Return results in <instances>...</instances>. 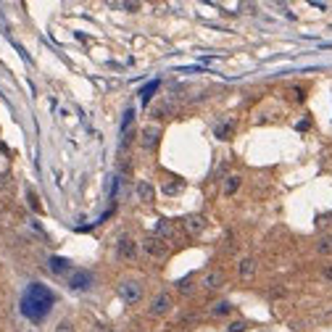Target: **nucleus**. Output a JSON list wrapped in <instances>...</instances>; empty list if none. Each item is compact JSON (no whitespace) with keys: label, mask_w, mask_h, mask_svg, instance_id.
<instances>
[{"label":"nucleus","mask_w":332,"mask_h":332,"mask_svg":"<svg viewBox=\"0 0 332 332\" xmlns=\"http://www.w3.org/2000/svg\"><path fill=\"white\" fill-rule=\"evenodd\" d=\"M53 303H56V295H53L45 285L35 282V285H29L27 293L21 295V314H24L29 322H42L45 316L50 314Z\"/></svg>","instance_id":"f257e3e1"},{"label":"nucleus","mask_w":332,"mask_h":332,"mask_svg":"<svg viewBox=\"0 0 332 332\" xmlns=\"http://www.w3.org/2000/svg\"><path fill=\"white\" fill-rule=\"evenodd\" d=\"M119 295H121V300H124V303H129V306L140 303V300H143V285L135 282V280H124V282L119 285Z\"/></svg>","instance_id":"f03ea898"},{"label":"nucleus","mask_w":332,"mask_h":332,"mask_svg":"<svg viewBox=\"0 0 332 332\" xmlns=\"http://www.w3.org/2000/svg\"><path fill=\"white\" fill-rule=\"evenodd\" d=\"M140 248L148 253V256H153V258H164L166 256V240H161V237H156V235H150V237H145V240L140 243Z\"/></svg>","instance_id":"7ed1b4c3"},{"label":"nucleus","mask_w":332,"mask_h":332,"mask_svg":"<svg viewBox=\"0 0 332 332\" xmlns=\"http://www.w3.org/2000/svg\"><path fill=\"white\" fill-rule=\"evenodd\" d=\"M137 251H140V245H137L132 237H119V243H116V253L121 258H127V261H132V258H137Z\"/></svg>","instance_id":"20e7f679"},{"label":"nucleus","mask_w":332,"mask_h":332,"mask_svg":"<svg viewBox=\"0 0 332 332\" xmlns=\"http://www.w3.org/2000/svg\"><path fill=\"white\" fill-rule=\"evenodd\" d=\"M69 288H72V290H90L92 288V274L84 272V269L74 272L72 277H69Z\"/></svg>","instance_id":"39448f33"},{"label":"nucleus","mask_w":332,"mask_h":332,"mask_svg":"<svg viewBox=\"0 0 332 332\" xmlns=\"http://www.w3.org/2000/svg\"><path fill=\"white\" fill-rule=\"evenodd\" d=\"M169 308H172V295L158 293V295L153 298V303H150V314L153 316H164V314H169Z\"/></svg>","instance_id":"423d86ee"},{"label":"nucleus","mask_w":332,"mask_h":332,"mask_svg":"<svg viewBox=\"0 0 332 332\" xmlns=\"http://www.w3.org/2000/svg\"><path fill=\"white\" fill-rule=\"evenodd\" d=\"M206 216H200V214H190L187 219H184V229H187L190 235H200L206 229Z\"/></svg>","instance_id":"0eeeda50"},{"label":"nucleus","mask_w":332,"mask_h":332,"mask_svg":"<svg viewBox=\"0 0 332 332\" xmlns=\"http://www.w3.org/2000/svg\"><path fill=\"white\" fill-rule=\"evenodd\" d=\"M158 137H161V129L158 127H145L143 129V148H156Z\"/></svg>","instance_id":"6e6552de"},{"label":"nucleus","mask_w":332,"mask_h":332,"mask_svg":"<svg viewBox=\"0 0 332 332\" xmlns=\"http://www.w3.org/2000/svg\"><path fill=\"white\" fill-rule=\"evenodd\" d=\"M137 198H140L143 203H153V198H156L153 184L150 182H137Z\"/></svg>","instance_id":"1a4fd4ad"},{"label":"nucleus","mask_w":332,"mask_h":332,"mask_svg":"<svg viewBox=\"0 0 332 332\" xmlns=\"http://www.w3.org/2000/svg\"><path fill=\"white\" fill-rule=\"evenodd\" d=\"M221 282H224V274H221V272H208V274L203 277V282H200V285H203L206 290H216Z\"/></svg>","instance_id":"9d476101"},{"label":"nucleus","mask_w":332,"mask_h":332,"mask_svg":"<svg viewBox=\"0 0 332 332\" xmlns=\"http://www.w3.org/2000/svg\"><path fill=\"white\" fill-rule=\"evenodd\" d=\"M237 272H240L243 280H251V277L256 274V261H253V258H243L240 266H237Z\"/></svg>","instance_id":"9b49d317"},{"label":"nucleus","mask_w":332,"mask_h":332,"mask_svg":"<svg viewBox=\"0 0 332 332\" xmlns=\"http://www.w3.org/2000/svg\"><path fill=\"white\" fill-rule=\"evenodd\" d=\"M174 235V229H172V224L169 221H156V237H161V240H166V237H172Z\"/></svg>","instance_id":"f8f14e48"},{"label":"nucleus","mask_w":332,"mask_h":332,"mask_svg":"<svg viewBox=\"0 0 332 332\" xmlns=\"http://www.w3.org/2000/svg\"><path fill=\"white\" fill-rule=\"evenodd\" d=\"M240 174H232V177H227V182H224V192L227 195H235L237 192V187H240Z\"/></svg>","instance_id":"ddd939ff"},{"label":"nucleus","mask_w":332,"mask_h":332,"mask_svg":"<svg viewBox=\"0 0 332 332\" xmlns=\"http://www.w3.org/2000/svg\"><path fill=\"white\" fill-rule=\"evenodd\" d=\"M216 137H219V140H227L229 135H232V121H221V124H216Z\"/></svg>","instance_id":"4468645a"},{"label":"nucleus","mask_w":332,"mask_h":332,"mask_svg":"<svg viewBox=\"0 0 332 332\" xmlns=\"http://www.w3.org/2000/svg\"><path fill=\"white\" fill-rule=\"evenodd\" d=\"M69 266H72V264H69L66 258H58V256H53V258H50V269H53L56 274H64Z\"/></svg>","instance_id":"2eb2a0df"},{"label":"nucleus","mask_w":332,"mask_h":332,"mask_svg":"<svg viewBox=\"0 0 332 332\" xmlns=\"http://www.w3.org/2000/svg\"><path fill=\"white\" fill-rule=\"evenodd\" d=\"M316 251H319V253H324V256H332V235L322 237V240L316 243Z\"/></svg>","instance_id":"dca6fc26"},{"label":"nucleus","mask_w":332,"mask_h":332,"mask_svg":"<svg viewBox=\"0 0 332 332\" xmlns=\"http://www.w3.org/2000/svg\"><path fill=\"white\" fill-rule=\"evenodd\" d=\"M158 90V79H153L150 84H145V87L140 90V98H143V103H148V100H150V95H153V92H156Z\"/></svg>","instance_id":"f3484780"},{"label":"nucleus","mask_w":332,"mask_h":332,"mask_svg":"<svg viewBox=\"0 0 332 332\" xmlns=\"http://www.w3.org/2000/svg\"><path fill=\"white\" fill-rule=\"evenodd\" d=\"M229 311H232V306H229L227 300H219V303H214V308H211L214 316H227Z\"/></svg>","instance_id":"a211bd4d"},{"label":"nucleus","mask_w":332,"mask_h":332,"mask_svg":"<svg viewBox=\"0 0 332 332\" xmlns=\"http://www.w3.org/2000/svg\"><path fill=\"white\" fill-rule=\"evenodd\" d=\"M180 190H182V182L180 180H172V184H166V187H164L166 195H174V192H180Z\"/></svg>","instance_id":"6ab92c4d"},{"label":"nucleus","mask_w":332,"mask_h":332,"mask_svg":"<svg viewBox=\"0 0 332 332\" xmlns=\"http://www.w3.org/2000/svg\"><path fill=\"white\" fill-rule=\"evenodd\" d=\"M113 5H116V8H124V11H137L140 8L137 3H113Z\"/></svg>","instance_id":"aec40b11"},{"label":"nucleus","mask_w":332,"mask_h":332,"mask_svg":"<svg viewBox=\"0 0 332 332\" xmlns=\"http://www.w3.org/2000/svg\"><path fill=\"white\" fill-rule=\"evenodd\" d=\"M29 200H32V208H35V211H40V203H37V198H35V192H29Z\"/></svg>","instance_id":"412c9836"},{"label":"nucleus","mask_w":332,"mask_h":332,"mask_svg":"<svg viewBox=\"0 0 332 332\" xmlns=\"http://www.w3.org/2000/svg\"><path fill=\"white\" fill-rule=\"evenodd\" d=\"M229 332H243V324H240V322L232 324V327H229Z\"/></svg>","instance_id":"4be33fe9"},{"label":"nucleus","mask_w":332,"mask_h":332,"mask_svg":"<svg viewBox=\"0 0 332 332\" xmlns=\"http://www.w3.org/2000/svg\"><path fill=\"white\" fill-rule=\"evenodd\" d=\"M324 277H327V280H332V264L324 266Z\"/></svg>","instance_id":"5701e85b"},{"label":"nucleus","mask_w":332,"mask_h":332,"mask_svg":"<svg viewBox=\"0 0 332 332\" xmlns=\"http://www.w3.org/2000/svg\"><path fill=\"white\" fill-rule=\"evenodd\" d=\"M111 332H116V330H111Z\"/></svg>","instance_id":"b1692460"}]
</instances>
